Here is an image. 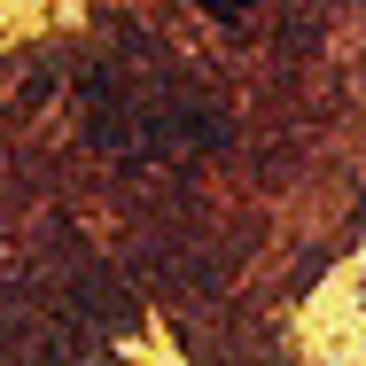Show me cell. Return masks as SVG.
<instances>
[{
    "label": "cell",
    "mask_w": 366,
    "mask_h": 366,
    "mask_svg": "<svg viewBox=\"0 0 366 366\" xmlns=\"http://www.w3.org/2000/svg\"><path fill=\"white\" fill-rule=\"evenodd\" d=\"M203 8H211V16H242L249 0H203Z\"/></svg>",
    "instance_id": "6da1fadb"
}]
</instances>
